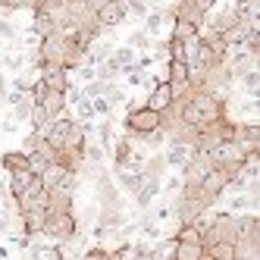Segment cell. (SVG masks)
<instances>
[{
  "label": "cell",
  "mask_w": 260,
  "mask_h": 260,
  "mask_svg": "<svg viewBox=\"0 0 260 260\" xmlns=\"http://www.w3.org/2000/svg\"><path fill=\"white\" fill-rule=\"evenodd\" d=\"M0 166H4L7 173L28 170V151H4L0 154Z\"/></svg>",
  "instance_id": "14"
},
{
  "label": "cell",
  "mask_w": 260,
  "mask_h": 260,
  "mask_svg": "<svg viewBox=\"0 0 260 260\" xmlns=\"http://www.w3.org/2000/svg\"><path fill=\"white\" fill-rule=\"evenodd\" d=\"M125 19H128V13H125V4H122V0H110V4H104V7L98 10V28H101V31H113V28H119Z\"/></svg>",
  "instance_id": "4"
},
{
  "label": "cell",
  "mask_w": 260,
  "mask_h": 260,
  "mask_svg": "<svg viewBox=\"0 0 260 260\" xmlns=\"http://www.w3.org/2000/svg\"><path fill=\"white\" fill-rule=\"evenodd\" d=\"M28 254L25 257H41V260H63V245L60 241H50V245H41V241H28Z\"/></svg>",
  "instance_id": "11"
},
{
  "label": "cell",
  "mask_w": 260,
  "mask_h": 260,
  "mask_svg": "<svg viewBox=\"0 0 260 260\" xmlns=\"http://www.w3.org/2000/svg\"><path fill=\"white\" fill-rule=\"evenodd\" d=\"M235 257L232 260H257L260 257V241L257 238H235Z\"/></svg>",
  "instance_id": "15"
},
{
  "label": "cell",
  "mask_w": 260,
  "mask_h": 260,
  "mask_svg": "<svg viewBox=\"0 0 260 260\" xmlns=\"http://www.w3.org/2000/svg\"><path fill=\"white\" fill-rule=\"evenodd\" d=\"M31 104H35L31 94H22L19 101L13 104V119H16V122H28V110H31Z\"/></svg>",
  "instance_id": "21"
},
{
  "label": "cell",
  "mask_w": 260,
  "mask_h": 260,
  "mask_svg": "<svg viewBox=\"0 0 260 260\" xmlns=\"http://www.w3.org/2000/svg\"><path fill=\"white\" fill-rule=\"evenodd\" d=\"M4 201H13V198H10V188H7V182H0V204H4Z\"/></svg>",
  "instance_id": "33"
},
{
  "label": "cell",
  "mask_w": 260,
  "mask_h": 260,
  "mask_svg": "<svg viewBox=\"0 0 260 260\" xmlns=\"http://www.w3.org/2000/svg\"><path fill=\"white\" fill-rule=\"evenodd\" d=\"M38 69H41V82H44L47 88L69 91V85H72V76H69V69H66V66H60V63H41Z\"/></svg>",
  "instance_id": "5"
},
{
  "label": "cell",
  "mask_w": 260,
  "mask_h": 260,
  "mask_svg": "<svg viewBox=\"0 0 260 260\" xmlns=\"http://www.w3.org/2000/svg\"><path fill=\"white\" fill-rule=\"evenodd\" d=\"M4 98H7V82H4V76H0V107H4Z\"/></svg>",
  "instance_id": "34"
},
{
  "label": "cell",
  "mask_w": 260,
  "mask_h": 260,
  "mask_svg": "<svg viewBox=\"0 0 260 260\" xmlns=\"http://www.w3.org/2000/svg\"><path fill=\"white\" fill-rule=\"evenodd\" d=\"M31 82H35V79H25L22 72H19V76L13 79V88H16V91H25V94H28V88H31Z\"/></svg>",
  "instance_id": "30"
},
{
  "label": "cell",
  "mask_w": 260,
  "mask_h": 260,
  "mask_svg": "<svg viewBox=\"0 0 260 260\" xmlns=\"http://www.w3.org/2000/svg\"><path fill=\"white\" fill-rule=\"evenodd\" d=\"M194 154V144L188 141H166V151H163V160L170 170H182L185 163H188V157Z\"/></svg>",
  "instance_id": "6"
},
{
  "label": "cell",
  "mask_w": 260,
  "mask_h": 260,
  "mask_svg": "<svg viewBox=\"0 0 260 260\" xmlns=\"http://www.w3.org/2000/svg\"><path fill=\"white\" fill-rule=\"evenodd\" d=\"M173 4H179V0H173Z\"/></svg>",
  "instance_id": "36"
},
{
  "label": "cell",
  "mask_w": 260,
  "mask_h": 260,
  "mask_svg": "<svg viewBox=\"0 0 260 260\" xmlns=\"http://www.w3.org/2000/svg\"><path fill=\"white\" fill-rule=\"evenodd\" d=\"M0 128H4V132H16V119H13V116H7L4 122H0Z\"/></svg>",
  "instance_id": "32"
},
{
  "label": "cell",
  "mask_w": 260,
  "mask_h": 260,
  "mask_svg": "<svg viewBox=\"0 0 260 260\" xmlns=\"http://www.w3.org/2000/svg\"><path fill=\"white\" fill-rule=\"evenodd\" d=\"M191 4H194L198 10H204V13H210V10L216 7V0H191Z\"/></svg>",
  "instance_id": "31"
},
{
  "label": "cell",
  "mask_w": 260,
  "mask_h": 260,
  "mask_svg": "<svg viewBox=\"0 0 260 260\" xmlns=\"http://www.w3.org/2000/svg\"><path fill=\"white\" fill-rule=\"evenodd\" d=\"M128 257H132V245H119L116 251H110L107 260H128Z\"/></svg>",
  "instance_id": "29"
},
{
  "label": "cell",
  "mask_w": 260,
  "mask_h": 260,
  "mask_svg": "<svg viewBox=\"0 0 260 260\" xmlns=\"http://www.w3.org/2000/svg\"><path fill=\"white\" fill-rule=\"evenodd\" d=\"M241 154H260V125L254 122H232V138H229Z\"/></svg>",
  "instance_id": "3"
},
{
  "label": "cell",
  "mask_w": 260,
  "mask_h": 260,
  "mask_svg": "<svg viewBox=\"0 0 260 260\" xmlns=\"http://www.w3.org/2000/svg\"><path fill=\"white\" fill-rule=\"evenodd\" d=\"M173 22V38H179V41H185V38H191V35H198L201 28L194 25V22H185V19H170Z\"/></svg>",
  "instance_id": "19"
},
{
  "label": "cell",
  "mask_w": 260,
  "mask_h": 260,
  "mask_svg": "<svg viewBox=\"0 0 260 260\" xmlns=\"http://www.w3.org/2000/svg\"><path fill=\"white\" fill-rule=\"evenodd\" d=\"M166 19H170V16H166V7H154V10L144 13L141 22H144V31L151 35V38H157V35L163 31V22H166Z\"/></svg>",
  "instance_id": "13"
},
{
  "label": "cell",
  "mask_w": 260,
  "mask_h": 260,
  "mask_svg": "<svg viewBox=\"0 0 260 260\" xmlns=\"http://www.w3.org/2000/svg\"><path fill=\"white\" fill-rule=\"evenodd\" d=\"M7 188H10V198L13 204L16 201H28V198H38L44 194V182H41V173L35 170H19V173H7Z\"/></svg>",
  "instance_id": "1"
},
{
  "label": "cell",
  "mask_w": 260,
  "mask_h": 260,
  "mask_svg": "<svg viewBox=\"0 0 260 260\" xmlns=\"http://www.w3.org/2000/svg\"><path fill=\"white\" fill-rule=\"evenodd\" d=\"M210 13L198 10L191 0H179V4H173V19H185V22H194L198 28H204V22H207Z\"/></svg>",
  "instance_id": "9"
},
{
  "label": "cell",
  "mask_w": 260,
  "mask_h": 260,
  "mask_svg": "<svg viewBox=\"0 0 260 260\" xmlns=\"http://www.w3.org/2000/svg\"><path fill=\"white\" fill-rule=\"evenodd\" d=\"M176 260H204V241H188V238H176L173 245Z\"/></svg>",
  "instance_id": "10"
},
{
  "label": "cell",
  "mask_w": 260,
  "mask_h": 260,
  "mask_svg": "<svg viewBox=\"0 0 260 260\" xmlns=\"http://www.w3.org/2000/svg\"><path fill=\"white\" fill-rule=\"evenodd\" d=\"M257 210V198L248 191H235V198L229 201V213H251Z\"/></svg>",
  "instance_id": "18"
},
{
  "label": "cell",
  "mask_w": 260,
  "mask_h": 260,
  "mask_svg": "<svg viewBox=\"0 0 260 260\" xmlns=\"http://www.w3.org/2000/svg\"><path fill=\"white\" fill-rule=\"evenodd\" d=\"M25 63H28L25 53H4L0 57V69H10V72H22Z\"/></svg>",
  "instance_id": "20"
},
{
  "label": "cell",
  "mask_w": 260,
  "mask_h": 260,
  "mask_svg": "<svg viewBox=\"0 0 260 260\" xmlns=\"http://www.w3.org/2000/svg\"><path fill=\"white\" fill-rule=\"evenodd\" d=\"M147 91H151V94H147V101H144V104L151 107V110H157V113L173 104V85L166 82V79H157V82H154L151 88H147Z\"/></svg>",
  "instance_id": "7"
},
{
  "label": "cell",
  "mask_w": 260,
  "mask_h": 260,
  "mask_svg": "<svg viewBox=\"0 0 260 260\" xmlns=\"http://www.w3.org/2000/svg\"><path fill=\"white\" fill-rule=\"evenodd\" d=\"M38 104L44 107V113H47L50 119H57V116H63V113H66V91H57V88H47L44 94L38 98Z\"/></svg>",
  "instance_id": "8"
},
{
  "label": "cell",
  "mask_w": 260,
  "mask_h": 260,
  "mask_svg": "<svg viewBox=\"0 0 260 260\" xmlns=\"http://www.w3.org/2000/svg\"><path fill=\"white\" fill-rule=\"evenodd\" d=\"M122 4H125V13H128V16H135V19H144V13L151 10V7L144 4V0H122Z\"/></svg>",
  "instance_id": "25"
},
{
  "label": "cell",
  "mask_w": 260,
  "mask_h": 260,
  "mask_svg": "<svg viewBox=\"0 0 260 260\" xmlns=\"http://www.w3.org/2000/svg\"><path fill=\"white\" fill-rule=\"evenodd\" d=\"M241 88H245V94H248V98H257V88H260V72H257V69L245 72V76H241Z\"/></svg>",
  "instance_id": "24"
},
{
  "label": "cell",
  "mask_w": 260,
  "mask_h": 260,
  "mask_svg": "<svg viewBox=\"0 0 260 260\" xmlns=\"http://www.w3.org/2000/svg\"><path fill=\"white\" fill-rule=\"evenodd\" d=\"M132 151H135V144L128 135H122L116 144H113V166L116 170H122V166H128V160H132Z\"/></svg>",
  "instance_id": "16"
},
{
  "label": "cell",
  "mask_w": 260,
  "mask_h": 260,
  "mask_svg": "<svg viewBox=\"0 0 260 260\" xmlns=\"http://www.w3.org/2000/svg\"><path fill=\"white\" fill-rule=\"evenodd\" d=\"M79 257H85V260H107L110 257V251L104 248V245H91L85 254H79Z\"/></svg>",
  "instance_id": "28"
},
{
  "label": "cell",
  "mask_w": 260,
  "mask_h": 260,
  "mask_svg": "<svg viewBox=\"0 0 260 260\" xmlns=\"http://www.w3.org/2000/svg\"><path fill=\"white\" fill-rule=\"evenodd\" d=\"M179 188H182V176H170L166 182H160V191H166L170 198H176V194H179Z\"/></svg>",
  "instance_id": "26"
},
{
  "label": "cell",
  "mask_w": 260,
  "mask_h": 260,
  "mask_svg": "<svg viewBox=\"0 0 260 260\" xmlns=\"http://www.w3.org/2000/svg\"><path fill=\"white\" fill-rule=\"evenodd\" d=\"M76 232H79V222H76V213H72V210L47 213L44 229H41V235H47L50 241H60V245L72 241V238H76Z\"/></svg>",
  "instance_id": "2"
},
{
  "label": "cell",
  "mask_w": 260,
  "mask_h": 260,
  "mask_svg": "<svg viewBox=\"0 0 260 260\" xmlns=\"http://www.w3.org/2000/svg\"><path fill=\"white\" fill-rule=\"evenodd\" d=\"M31 31L38 35V38H44V35H53V31H60V28H57V19H53L47 10H35V25H31Z\"/></svg>",
  "instance_id": "17"
},
{
  "label": "cell",
  "mask_w": 260,
  "mask_h": 260,
  "mask_svg": "<svg viewBox=\"0 0 260 260\" xmlns=\"http://www.w3.org/2000/svg\"><path fill=\"white\" fill-rule=\"evenodd\" d=\"M28 122H31V128H38V132L50 122V116L44 113V107H41L38 101H35V104H31V110H28Z\"/></svg>",
  "instance_id": "22"
},
{
  "label": "cell",
  "mask_w": 260,
  "mask_h": 260,
  "mask_svg": "<svg viewBox=\"0 0 260 260\" xmlns=\"http://www.w3.org/2000/svg\"><path fill=\"white\" fill-rule=\"evenodd\" d=\"M94 132H98L101 147H104V151H110V147H113V125H110V119H107V116H104V122H101V125H94Z\"/></svg>",
  "instance_id": "23"
},
{
  "label": "cell",
  "mask_w": 260,
  "mask_h": 260,
  "mask_svg": "<svg viewBox=\"0 0 260 260\" xmlns=\"http://www.w3.org/2000/svg\"><path fill=\"white\" fill-rule=\"evenodd\" d=\"M147 7H166V0H144Z\"/></svg>",
  "instance_id": "35"
},
{
  "label": "cell",
  "mask_w": 260,
  "mask_h": 260,
  "mask_svg": "<svg viewBox=\"0 0 260 260\" xmlns=\"http://www.w3.org/2000/svg\"><path fill=\"white\" fill-rule=\"evenodd\" d=\"M188 76H191V66L185 63V60H179V57H170V60H166V82H170V85L188 82Z\"/></svg>",
  "instance_id": "12"
},
{
  "label": "cell",
  "mask_w": 260,
  "mask_h": 260,
  "mask_svg": "<svg viewBox=\"0 0 260 260\" xmlns=\"http://www.w3.org/2000/svg\"><path fill=\"white\" fill-rule=\"evenodd\" d=\"M151 44H154V41H151V35H147L144 28H141V31H135L132 38H128V47H144V50H147Z\"/></svg>",
  "instance_id": "27"
}]
</instances>
